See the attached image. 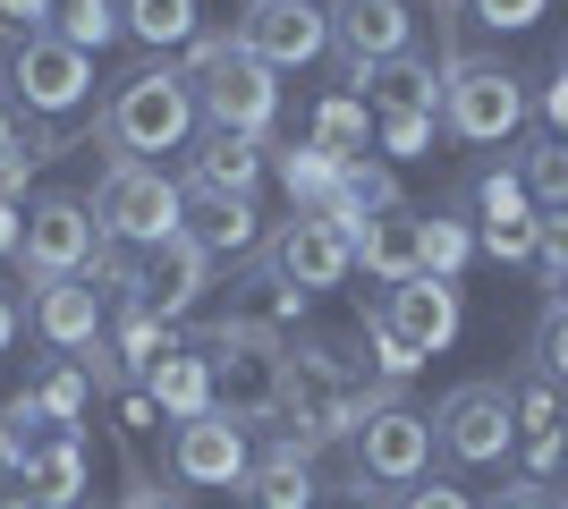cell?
I'll use <instances>...</instances> for the list:
<instances>
[{
  "instance_id": "obj_1",
  "label": "cell",
  "mask_w": 568,
  "mask_h": 509,
  "mask_svg": "<svg viewBox=\"0 0 568 509\" xmlns=\"http://www.w3.org/2000/svg\"><path fill=\"white\" fill-rule=\"evenodd\" d=\"M179 77L195 85V120L204 128H230V136L272 145V128H281V77L237 43V26H204L179 51Z\"/></svg>"
},
{
  "instance_id": "obj_2",
  "label": "cell",
  "mask_w": 568,
  "mask_h": 509,
  "mask_svg": "<svg viewBox=\"0 0 568 509\" xmlns=\"http://www.w3.org/2000/svg\"><path fill=\"white\" fill-rule=\"evenodd\" d=\"M94 136H102V162H144V153H179L195 136V85L170 60L144 51L136 69L111 77V94L94 111Z\"/></svg>"
},
{
  "instance_id": "obj_3",
  "label": "cell",
  "mask_w": 568,
  "mask_h": 509,
  "mask_svg": "<svg viewBox=\"0 0 568 509\" xmlns=\"http://www.w3.org/2000/svg\"><path fill=\"white\" fill-rule=\"evenodd\" d=\"M195 348L213 357V399L237 416V425H272L288 416V332L263 315H221L195 323Z\"/></svg>"
},
{
  "instance_id": "obj_4",
  "label": "cell",
  "mask_w": 568,
  "mask_h": 509,
  "mask_svg": "<svg viewBox=\"0 0 568 509\" xmlns=\"http://www.w3.org/2000/svg\"><path fill=\"white\" fill-rule=\"evenodd\" d=\"M94 230L111 246L153 255L162 238L187 230V187H179L162 162H102V179H94Z\"/></svg>"
},
{
  "instance_id": "obj_5",
  "label": "cell",
  "mask_w": 568,
  "mask_h": 509,
  "mask_svg": "<svg viewBox=\"0 0 568 509\" xmlns=\"http://www.w3.org/2000/svg\"><path fill=\"white\" fill-rule=\"evenodd\" d=\"M0 102H18L26 120H69L94 102V51L60 43V34H26L0 60Z\"/></svg>"
},
{
  "instance_id": "obj_6",
  "label": "cell",
  "mask_w": 568,
  "mask_h": 509,
  "mask_svg": "<svg viewBox=\"0 0 568 509\" xmlns=\"http://www.w3.org/2000/svg\"><path fill=\"white\" fill-rule=\"evenodd\" d=\"M433 450L450 467H500L518 450V416H509V383H458L433 408Z\"/></svg>"
},
{
  "instance_id": "obj_7",
  "label": "cell",
  "mask_w": 568,
  "mask_h": 509,
  "mask_svg": "<svg viewBox=\"0 0 568 509\" xmlns=\"http://www.w3.org/2000/svg\"><path fill=\"white\" fill-rule=\"evenodd\" d=\"M170 485L187 492H246V476H255V441H246V425H237L230 408H204L187 416V425H170Z\"/></svg>"
},
{
  "instance_id": "obj_8",
  "label": "cell",
  "mask_w": 568,
  "mask_h": 509,
  "mask_svg": "<svg viewBox=\"0 0 568 509\" xmlns=\"http://www.w3.org/2000/svg\"><path fill=\"white\" fill-rule=\"evenodd\" d=\"M442 128L458 145H500V136L526 128V85L500 60H450V77H442Z\"/></svg>"
},
{
  "instance_id": "obj_9",
  "label": "cell",
  "mask_w": 568,
  "mask_h": 509,
  "mask_svg": "<svg viewBox=\"0 0 568 509\" xmlns=\"http://www.w3.org/2000/svg\"><path fill=\"white\" fill-rule=\"evenodd\" d=\"M263 281H281V289H297V297H314V289H339L356 272V238L348 230H332L323 213H288L272 238H263Z\"/></svg>"
},
{
  "instance_id": "obj_10",
  "label": "cell",
  "mask_w": 568,
  "mask_h": 509,
  "mask_svg": "<svg viewBox=\"0 0 568 509\" xmlns=\"http://www.w3.org/2000/svg\"><path fill=\"white\" fill-rule=\"evenodd\" d=\"M94 246H102L94 204H77V195H34L26 221H18V264H26V281H77V272L94 264Z\"/></svg>"
},
{
  "instance_id": "obj_11",
  "label": "cell",
  "mask_w": 568,
  "mask_h": 509,
  "mask_svg": "<svg viewBox=\"0 0 568 509\" xmlns=\"http://www.w3.org/2000/svg\"><path fill=\"white\" fill-rule=\"evenodd\" d=\"M332 51H339L348 94H365V77H374V69H390V60L416 51L407 0H332Z\"/></svg>"
},
{
  "instance_id": "obj_12",
  "label": "cell",
  "mask_w": 568,
  "mask_h": 509,
  "mask_svg": "<svg viewBox=\"0 0 568 509\" xmlns=\"http://www.w3.org/2000/svg\"><path fill=\"white\" fill-rule=\"evenodd\" d=\"M348 459H356V485H425V467H433V416H416L399 399V408H374L365 425H356L348 441Z\"/></svg>"
},
{
  "instance_id": "obj_13",
  "label": "cell",
  "mask_w": 568,
  "mask_h": 509,
  "mask_svg": "<svg viewBox=\"0 0 568 509\" xmlns=\"http://www.w3.org/2000/svg\"><path fill=\"white\" fill-rule=\"evenodd\" d=\"M237 43L255 51L263 69H314L323 51H332V9H314V0H246L237 9Z\"/></svg>"
},
{
  "instance_id": "obj_14",
  "label": "cell",
  "mask_w": 568,
  "mask_h": 509,
  "mask_svg": "<svg viewBox=\"0 0 568 509\" xmlns=\"http://www.w3.org/2000/svg\"><path fill=\"white\" fill-rule=\"evenodd\" d=\"M26 332L43 339L51 357H85L111 332V306H102V289L85 272L77 281H26Z\"/></svg>"
},
{
  "instance_id": "obj_15",
  "label": "cell",
  "mask_w": 568,
  "mask_h": 509,
  "mask_svg": "<svg viewBox=\"0 0 568 509\" xmlns=\"http://www.w3.org/2000/svg\"><path fill=\"white\" fill-rule=\"evenodd\" d=\"M374 306L390 315V332H399L416 357H442L458 339V323H467V297H458V281H442V272H416L399 289H382Z\"/></svg>"
},
{
  "instance_id": "obj_16",
  "label": "cell",
  "mask_w": 568,
  "mask_h": 509,
  "mask_svg": "<svg viewBox=\"0 0 568 509\" xmlns=\"http://www.w3.org/2000/svg\"><path fill=\"white\" fill-rule=\"evenodd\" d=\"M263 170H272V145H255V136H230V128H204L187 153V170H179V187L195 195H255Z\"/></svg>"
},
{
  "instance_id": "obj_17",
  "label": "cell",
  "mask_w": 568,
  "mask_h": 509,
  "mask_svg": "<svg viewBox=\"0 0 568 509\" xmlns=\"http://www.w3.org/2000/svg\"><path fill=\"white\" fill-rule=\"evenodd\" d=\"M204 289H213V255L179 230V238H162L153 255H144V297H136V306H153L162 323H187Z\"/></svg>"
},
{
  "instance_id": "obj_18",
  "label": "cell",
  "mask_w": 568,
  "mask_h": 509,
  "mask_svg": "<svg viewBox=\"0 0 568 509\" xmlns=\"http://www.w3.org/2000/svg\"><path fill=\"white\" fill-rule=\"evenodd\" d=\"M356 272H374L382 289L416 281V272H425V213H416V204L365 213V230H356Z\"/></svg>"
},
{
  "instance_id": "obj_19",
  "label": "cell",
  "mask_w": 568,
  "mask_h": 509,
  "mask_svg": "<svg viewBox=\"0 0 568 509\" xmlns=\"http://www.w3.org/2000/svg\"><path fill=\"white\" fill-rule=\"evenodd\" d=\"M136 390L144 399H153V416H170V425H187V416H204V408H221L213 399V357H204V348H170V357H153L136 374Z\"/></svg>"
},
{
  "instance_id": "obj_20",
  "label": "cell",
  "mask_w": 568,
  "mask_h": 509,
  "mask_svg": "<svg viewBox=\"0 0 568 509\" xmlns=\"http://www.w3.org/2000/svg\"><path fill=\"white\" fill-rule=\"evenodd\" d=\"M246 509H314L323 501V476H314V450H297V441H272V450H255V476H246V492H237Z\"/></svg>"
},
{
  "instance_id": "obj_21",
  "label": "cell",
  "mask_w": 568,
  "mask_h": 509,
  "mask_svg": "<svg viewBox=\"0 0 568 509\" xmlns=\"http://www.w3.org/2000/svg\"><path fill=\"white\" fill-rule=\"evenodd\" d=\"M187 238L204 255H263V221H255V195H195L187 204Z\"/></svg>"
},
{
  "instance_id": "obj_22",
  "label": "cell",
  "mask_w": 568,
  "mask_h": 509,
  "mask_svg": "<svg viewBox=\"0 0 568 509\" xmlns=\"http://www.w3.org/2000/svg\"><path fill=\"white\" fill-rule=\"evenodd\" d=\"M18 485L34 492V509H85L77 492L94 485V467H85V434H60L51 450H34V459L18 467Z\"/></svg>"
},
{
  "instance_id": "obj_23",
  "label": "cell",
  "mask_w": 568,
  "mask_h": 509,
  "mask_svg": "<svg viewBox=\"0 0 568 509\" xmlns=\"http://www.w3.org/2000/svg\"><path fill=\"white\" fill-rule=\"evenodd\" d=\"M119 26L162 60V51H187L204 34V0H119Z\"/></svg>"
},
{
  "instance_id": "obj_24",
  "label": "cell",
  "mask_w": 568,
  "mask_h": 509,
  "mask_svg": "<svg viewBox=\"0 0 568 509\" xmlns=\"http://www.w3.org/2000/svg\"><path fill=\"white\" fill-rule=\"evenodd\" d=\"M272 170H281V187H288V204H297V213H323V204H332L339 195V153H323L306 136V145H272Z\"/></svg>"
},
{
  "instance_id": "obj_25",
  "label": "cell",
  "mask_w": 568,
  "mask_h": 509,
  "mask_svg": "<svg viewBox=\"0 0 568 509\" xmlns=\"http://www.w3.org/2000/svg\"><path fill=\"white\" fill-rule=\"evenodd\" d=\"M26 390L43 399V416H51V425H77V416L94 408V374H85L77 357H51V348H43V365L26 374ZM77 434H85V425H77Z\"/></svg>"
},
{
  "instance_id": "obj_26",
  "label": "cell",
  "mask_w": 568,
  "mask_h": 509,
  "mask_svg": "<svg viewBox=\"0 0 568 509\" xmlns=\"http://www.w3.org/2000/svg\"><path fill=\"white\" fill-rule=\"evenodd\" d=\"M509 416H518L526 441L568 434V383H560V374H544V365H526L518 383H509Z\"/></svg>"
},
{
  "instance_id": "obj_27",
  "label": "cell",
  "mask_w": 568,
  "mask_h": 509,
  "mask_svg": "<svg viewBox=\"0 0 568 509\" xmlns=\"http://www.w3.org/2000/svg\"><path fill=\"white\" fill-rule=\"evenodd\" d=\"M365 94L382 102V111H442V85H433V60H416V51H407V60H390V69H374L365 77Z\"/></svg>"
},
{
  "instance_id": "obj_28",
  "label": "cell",
  "mask_w": 568,
  "mask_h": 509,
  "mask_svg": "<svg viewBox=\"0 0 568 509\" xmlns=\"http://www.w3.org/2000/svg\"><path fill=\"white\" fill-rule=\"evenodd\" d=\"M518 179H526V195H535V213H568V145L560 136H535V145L518 153Z\"/></svg>"
},
{
  "instance_id": "obj_29",
  "label": "cell",
  "mask_w": 568,
  "mask_h": 509,
  "mask_svg": "<svg viewBox=\"0 0 568 509\" xmlns=\"http://www.w3.org/2000/svg\"><path fill=\"white\" fill-rule=\"evenodd\" d=\"M51 34H60V43H77V51H111L128 26H119V0H60Z\"/></svg>"
},
{
  "instance_id": "obj_30",
  "label": "cell",
  "mask_w": 568,
  "mask_h": 509,
  "mask_svg": "<svg viewBox=\"0 0 568 509\" xmlns=\"http://www.w3.org/2000/svg\"><path fill=\"white\" fill-rule=\"evenodd\" d=\"M365 136H374V128H365V94H332L323 111H314V145L339 153V162H356V153H365Z\"/></svg>"
},
{
  "instance_id": "obj_31",
  "label": "cell",
  "mask_w": 568,
  "mask_h": 509,
  "mask_svg": "<svg viewBox=\"0 0 568 509\" xmlns=\"http://www.w3.org/2000/svg\"><path fill=\"white\" fill-rule=\"evenodd\" d=\"M475 255V230L458 213H425V272H442V281H458Z\"/></svg>"
},
{
  "instance_id": "obj_32",
  "label": "cell",
  "mask_w": 568,
  "mask_h": 509,
  "mask_svg": "<svg viewBox=\"0 0 568 509\" xmlns=\"http://www.w3.org/2000/svg\"><path fill=\"white\" fill-rule=\"evenodd\" d=\"M339 195H348L356 213H390V204H399V179H390V162H374V153H356V162L339 170Z\"/></svg>"
},
{
  "instance_id": "obj_33",
  "label": "cell",
  "mask_w": 568,
  "mask_h": 509,
  "mask_svg": "<svg viewBox=\"0 0 568 509\" xmlns=\"http://www.w3.org/2000/svg\"><path fill=\"white\" fill-rule=\"evenodd\" d=\"M475 204H484V230H500V221H535V195H526L518 170H484V179H475Z\"/></svg>"
},
{
  "instance_id": "obj_34",
  "label": "cell",
  "mask_w": 568,
  "mask_h": 509,
  "mask_svg": "<svg viewBox=\"0 0 568 509\" xmlns=\"http://www.w3.org/2000/svg\"><path fill=\"white\" fill-rule=\"evenodd\" d=\"M365 348H374V383H407V374L425 365L399 332H390V315H382V306H365Z\"/></svg>"
},
{
  "instance_id": "obj_35",
  "label": "cell",
  "mask_w": 568,
  "mask_h": 509,
  "mask_svg": "<svg viewBox=\"0 0 568 509\" xmlns=\"http://www.w3.org/2000/svg\"><path fill=\"white\" fill-rule=\"evenodd\" d=\"M60 0H0V51H18L26 34H51Z\"/></svg>"
},
{
  "instance_id": "obj_36",
  "label": "cell",
  "mask_w": 568,
  "mask_h": 509,
  "mask_svg": "<svg viewBox=\"0 0 568 509\" xmlns=\"http://www.w3.org/2000/svg\"><path fill=\"white\" fill-rule=\"evenodd\" d=\"M458 9H467L475 26H493V34H526V26L544 18L551 0H458Z\"/></svg>"
},
{
  "instance_id": "obj_37",
  "label": "cell",
  "mask_w": 568,
  "mask_h": 509,
  "mask_svg": "<svg viewBox=\"0 0 568 509\" xmlns=\"http://www.w3.org/2000/svg\"><path fill=\"white\" fill-rule=\"evenodd\" d=\"M374 136H382L390 153H399V162H416V153L433 145V120H425V111H382V128H374Z\"/></svg>"
},
{
  "instance_id": "obj_38",
  "label": "cell",
  "mask_w": 568,
  "mask_h": 509,
  "mask_svg": "<svg viewBox=\"0 0 568 509\" xmlns=\"http://www.w3.org/2000/svg\"><path fill=\"white\" fill-rule=\"evenodd\" d=\"M535 272H544V289L568 272V213H544V230H535Z\"/></svg>"
},
{
  "instance_id": "obj_39",
  "label": "cell",
  "mask_w": 568,
  "mask_h": 509,
  "mask_svg": "<svg viewBox=\"0 0 568 509\" xmlns=\"http://www.w3.org/2000/svg\"><path fill=\"white\" fill-rule=\"evenodd\" d=\"M535 365L568 383V306H544V332H535Z\"/></svg>"
},
{
  "instance_id": "obj_40",
  "label": "cell",
  "mask_w": 568,
  "mask_h": 509,
  "mask_svg": "<svg viewBox=\"0 0 568 509\" xmlns=\"http://www.w3.org/2000/svg\"><path fill=\"white\" fill-rule=\"evenodd\" d=\"M399 509H475V492L450 485V476H425V485H407V492H399Z\"/></svg>"
},
{
  "instance_id": "obj_41",
  "label": "cell",
  "mask_w": 568,
  "mask_h": 509,
  "mask_svg": "<svg viewBox=\"0 0 568 509\" xmlns=\"http://www.w3.org/2000/svg\"><path fill=\"white\" fill-rule=\"evenodd\" d=\"M493 509H568L551 485H535V476H518V485H500L493 492Z\"/></svg>"
},
{
  "instance_id": "obj_42",
  "label": "cell",
  "mask_w": 568,
  "mask_h": 509,
  "mask_svg": "<svg viewBox=\"0 0 568 509\" xmlns=\"http://www.w3.org/2000/svg\"><path fill=\"white\" fill-rule=\"evenodd\" d=\"M119 509H187L179 492H162L153 476H128V492H119Z\"/></svg>"
},
{
  "instance_id": "obj_43",
  "label": "cell",
  "mask_w": 568,
  "mask_h": 509,
  "mask_svg": "<svg viewBox=\"0 0 568 509\" xmlns=\"http://www.w3.org/2000/svg\"><path fill=\"white\" fill-rule=\"evenodd\" d=\"M18 332H26V306H18V289H9V281H0V357H9V348H18Z\"/></svg>"
},
{
  "instance_id": "obj_44",
  "label": "cell",
  "mask_w": 568,
  "mask_h": 509,
  "mask_svg": "<svg viewBox=\"0 0 568 509\" xmlns=\"http://www.w3.org/2000/svg\"><path fill=\"white\" fill-rule=\"evenodd\" d=\"M544 120H551V128H568V60H560V69H551V94H544Z\"/></svg>"
},
{
  "instance_id": "obj_45",
  "label": "cell",
  "mask_w": 568,
  "mask_h": 509,
  "mask_svg": "<svg viewBox=\"0 0 568 509\" xmlns=\"http://www.w3.org/2000/svg\"><path fill=\"white\" fill-rule=\"evenodd\" d=\"M18 221H26V204H0V255H18Z\"/></svg>"
},
{
  "instance_id": "obj_46",
  "label": "cell",
  "mask_w": 568,
  "mask_h": 509,
  "mask_svg": "<svg viewBox=\"0 0 568 509\" xmlns=\"http://www.w3.org/2000/svg\"><path fill=\"white\" fill-rule=\"evenodd\" d=\"M0 509H34V492H26V485H18V492H0Z\"/></svg>"
},
{
  "instance_id": "obj_47",
  "label": "cell",
  "mask_w": 568,
  "mask_h": 509,
  "mask_svg": "<svg viewBox=\"0 0 568 509\" xmlns=\"http://www.w3.org/2000/svg\"><path fill=\"white\" fill-rule=\"evenodd\" d=\"M356 509H382V501H356Z\"/></svg>"
}]
</instances>
